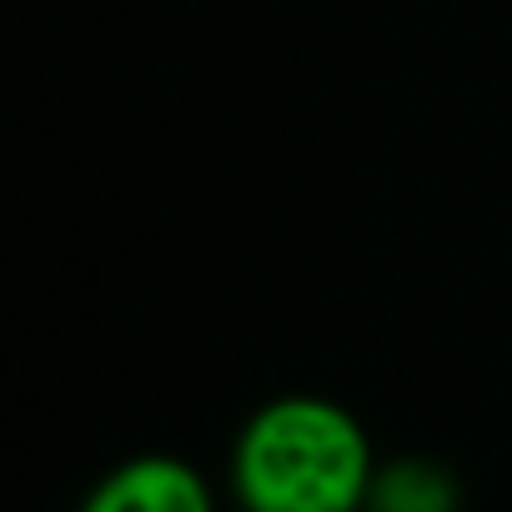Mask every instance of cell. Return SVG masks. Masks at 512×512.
Masks as SVG:
<instances>
[{
    "label": "cell",
    "instance_id": "2",
    "mask_svg": "<svg viewBox=\"0 0 512 512\" xmlns=\"http://www.w3.org/2000/svg\"><path fill=\"white\" fill-rule=\"evenodd\" d=\"M76 512H231L226 487L181 452H131L111 462Z\"/></svg>",
    "mask_w": 512,
    "mask_h": 512
},
{
    "label": "cell",
    "instance_id": "3",
    "mask_svg": "<svg viewBox=\"0 0 512 512\" xmlns=\"http://www.w3.org/2000/svg\"><path fill=\"white\" fill-rule=\"evenodd\" d=\"M367 512H467V487L437 452H382Z\"/></svg>",
    "mask_w": 512,
    "mask_h": 512
},
{
    "label": "cell",
    "instance_id": "1",
    "mask_svg": "<svg viewBox=\"0 0 512 512\" xmlns=\"http://www.w3.org/2000/svg\"><path fill=\"white\" fill-rule=\"evenodd\" d=\"M367 422L322 392H282L231 432L221 487L231 512H367L377 477Z\"/></svg>",
    "mask_w": 512,
    "mask_h": 512
}]
</instances>
